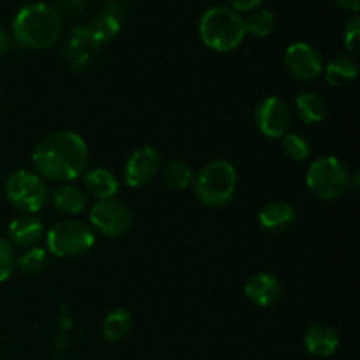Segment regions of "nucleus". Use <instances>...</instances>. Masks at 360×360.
<instances>
[{
    "label": "nucleus",
    "instance_id": "f257e3e1",
    "mask_svg": "<svg viewBox=\"0 0 360 360\" xmlns=\"http://www.w3.org/2000/svg\"><path fill=\"white\" fill-rule=\"evenodd\" d=\"M90 153L83 137L70 130L46 136L32 153V164L42 179L69 183L88 167Z\"/></svg>",
    "mask_w": 360,
    "mask_h": 360
},
{
    "label": "nucleus",
    "instance_id": "f03ea898",
    "mask_svg": "<svg viewBox=\"0 0 360 360\" xmlns=\"http://www.w3.org/2000/svg\"><path fill=\"white\" fill-rule=\"evenodd\" d=\"M63 32V20L55 7L42 2L21 7L13 20V37L23 48L46 49L55 44Z\"/></svg>",
    "mask_w": 360,
    "mask_h": 360
},
{
    "label": "nucleus",
    "instance_id": "7ed1b4c3",
    "mask_svg": "<svg viewBox=\"0 0 360 360\" xmlns=\"http://www.w3.org/2000/svg\"><path fill=\"white\" fill-rule=\"evenodd\" d=\"M245 35V20L231 7L214 6L200 16L199 37L213 51H234Z\"/></svg>",
    "mask_w": 360,
    "mask_h": 360
},
{
    "label": "nucleus",
    "instance_id": "20e7f679",
    "mask_svg": "<svg viewBox=\"0 0 360 360\" xmlns=\"http://www.w3.org/2000/svg\"><path fill=\"white\" fill-rule=\"evenodd\" d=\"M193 192L199 202L207 207H224L234 197L238 188V172L227 160L210 162L193 176Z\"/></svg>",
    "mask_w": 360,
    "mask_h": 360
},
{
    "label": "nucleus",
    "instance_id": "39448f33",
    "mask_svg": "<svg viewBox=\"0 0 360 360\" xmlns=\"http://www.w3.org/2000/svg\"><path fill=\"white\" fill-rule=\"evenodd\" d=\"M352 176L347 165L336 157H322L309 165L306 186L320 200H336L350 188Z\"/></svg>",
    "mask_w": 360,
    "mask_h": 360
},
{
    "label": "nucleus",
    "instance_id": "423d86ee",
    "mask_svg": "<svg viewBox=\"0 0 360 360\" xmlns=\"http://www.w3.org/2000/svg\"><path fill=\"white\" fill-rule=\"evenodd\" d=\"M95 245V232L90 225L77 220H63L53 225L46 234V250L58 259L84 255Z\"/></svg>",
    "mask_w": 360,
    "mask_h": 360
},
{
    "label": "nucleus",
    "instance_id": "0eeeda50",
    "mask_svg": "<svg viewBox=\"0 0 360 360\" xmlns=\"http://www.w3.org/2000/svg\"><path fill=\"white\" fill-rule=\"evenodd\" d=\"M6 197L21 214H35L48 204L49 188L37 172L20 169L7 178Z\"/></svg>",
    "mask_w": 360,
    "mask_h": 360
},
{
    "label": "nucleus",
    "instance_id": "6e6552de",
    "mask_svg": "<svg viewBox=\"0 0 360 360\" xmlns=\"http://www.w3.org/2000/svg\"><path fill=\"white\" fill-rule=\"evenodd\" d=\"M90 225L101 234L118 238L127 234L132 227V214L125 204L115 199L97 200L90 210Z\"/></svg>",
    "mask_w": 360,
    "mask_h": 360
},
{
    "label": "nucleus",
    "instance_id": "1a4fd4ad",
    "mask_svg": "<svg viewBox=\"0 0 360 360\" xmlns=\"http://www.w3.org/2000/svg\"><path fill=\"white\" fill-rule=\"evenodd\" d=\"M285 69L299 81H315L323 74V60L309 42H294L285 49Z\"/></svg>",
    "mask_w": 360,
    "mask_h": 360
},
{
    "label": "nucleus",
    "instance_id": "9d476101",
    "mask_svg": "<svg viewBox=\"0 0 360 360\" xmlns=\"http://www.w3.org/2000/svg\"><path fill=\"white\" fill-rule=\"evenodd\" d=\"M255 122L260 132L269 139H281L287 132H290L292 112L287 102L280 97L264 98L255 112Z\"/></svg>",
    "mask_w": 360,
    "mask_h": 360
},
{
    "label": "nucleus",
    "instance_id": "9b49d317",
    "mask_svg": "<svg viewBox=\"0 0 360 360\" xmlns=\"http://www.w3.org/2000/svg\"><path fill=\"white\" fill-rule=\"evenodd\" d=\"M160 167L162 158L155 148H137L127 160L123 178H125L127 185L132 186V188H143L157 178Z\"/></svg>",
    "mask_w": 360,
    "mask_h": 360
},
{
    "label": "nucleus",
    "instance_id": "f8f14e48",
    "mask_svg": "<svg viewBox=\"0 0 360 360\" xmlns=\"http://www.w3.org/2000/svg\"><path fill=\"white\" fill-rule=\"evenodd\" d=\"M280 280L271 273H255L245 285V295L259 308H269L281 297Z\"/></svg>",
    "mask_w": 360,
    "mask_h": 360
},
{
    "label": "nucleus",
    "instance_id": "ddd939ff",
    "mask_svg": "<svg viewBox=\"0 0 360 360\" xmlns=\"http://www.w3.org/2000/svg\"><path fill=\"white\" fill-rule=\"evenodd\" d=\"M297 214L292 204L285 200H273L266 204L259 213V224L264 231L273 232V234H283L294 227Z\"/></svg>",
    "mask_w": 360,
    "mask_h": 360
},
{
    "label": "nucleus",
    "instance_id": "4468645a",
    "mask_svg": "<svg viewBox=\"0 0 360 360\" xmlns=\"http://www.w3.org/2000/svg\"><path fill=\"white\" fill-rule=\"evenodd\" d=\"M44 234V225L34 214H21L9 224V241L21 248L37 246Z\"/></svg>",
    "mask_w": 360,
    "mask_h": 360
},
{
    "label": "nucleus",
    "instance_id": "2eb2a0df",
    "mask_svg": "<svg viewBox=\"0 0 360 360\" xmlns=\"http://www.w3.org/2000/svg\"><path fill=\"white\" fill-rule=\"evenodd\" d=\"M304 347L315 357H330L340 347V336L327 323H315L306 333Z\"/></svg>",
    "mask_w": 360,
    "mask_h": 360
},
{
    "label": "nucleus",
    "instance_id": "dca6fc26",
    "mask_svg": "<svg viewBox=\"0 0 360 360\" xmlns=\"http://www.w3.org/2000/svg\"><path fill=\"white\" fill-rule=\"evenodd\" d=\"M295 111H297L299 118L308 125H316L322 123L327 118L329 112V105H327L326 98L322 95L315 94V91H302L295 97Z\"/></svg>",
    "mask_w": 360,
    "mask_h": 360
},
{
    "label": "nucleus",
    "instance_id": "f3484780",
    "mask_svg": "<svg viewBox=\"0 0 360 360\" xmlns=\"http://www.w3.org/2000/svg\"><path fill=\"white\" fill-rule=\"evenodd\" d=\"M84 188L97 200H108L115 199V195L118 193L120 183L118 178L111 171L97 167L88 172L86 178H84Z\"/></svg>",
    "mask_w": 360,
    "mask_h": 360
},
{
    "label": "nucleus",
    "instance_id": "a211bd4d",
    "mask_svg": "<svg viewBox=\"0 0 360 360\" xmlns=\"http://www.w3.org/2000/svg\"><path fill=\"white\" fill-rule=\"evenodd\" d=\"M53 206L58 213L79 214L86 207V193L72 183H65L53 193Z\"/></svg>",
    "mask_w": 360,
    "mask_h": 360
},
{
    "label": "nucleus",
    "instance_id": "6ab92c4d",
    "mask_svg": "<svg viewBox=\"0 0 360 360\" xmlns=\"http://www.w3.org/2000/svg\"><path fill=\"white\" fill-rule=\"evenodd\" d=\"M359 74V65L352 56H338L333 62L323 65V76L327 83L333 86H347L352 81H355Z\"/></svg>",
    "mask_w": 360,
    "mask_h": 360
},
{
    "label": "nucleus",
    "instance_id": "aec40b11",
    "mask_svg": "<svg viewBox=\"0 0 360 360\" xmlns=\"http://www.w3.org/2000/svg\"><path fill=\"white\" fill-rule=\"evenodd\" d=\"M245 20V30L246 34L253 35V37H269L273 34L274 27H276V16L271 9H264V7H257V9L250 11V14Z\"/></svg>",
    "mask_w": 360,
    "mask_h": 360
},
{
    "label": "nucleus",
    "instance_id": "412c9836",
    "mask_svg": "<svg viewBox=\"0 0 360 360\" xmlns=\"http://www.w3.org/2000/svg\"><path fill=\"white\" fill-rule=\"evenodd\" d=\"M132 327V315L127 309H115L105 316L102 323V334L109 341H120L129 334Z\"/></svg>",
    "mask_w": 360,
    "mask_h": 360
},
{
    "label": "nucleus",
    "instance_id": "4be33fe9",
    "mask_svg": "<svg viewBox=\"0 0 360 360\" xmlns=\"http://www.w3.org/2000/svg\"><path fill=\"white\" fill-rule=\"evenodd\" d=\"M162 179L172 190H185L193 183V172L183 162H171L162 171Z\"/></svg>",
    "mask_w": 360,
    "mask_h": 360
},
{
    "label": "nucleus",
    "instance_id": "5701e85b",
    "mask_svg": "<svg viewBox=\"0 0 360 360\" xmlns=\"http://www.w3.org/2000/svg\"><path fill=\"white\" fill-rule=\"evenodd\" d=\"M49 253L46 248L34 246L28 248L27 252L16 257V267H20L25 274H39L48 267Z\"/></svg>",
    "mask_w": 360,
    "mask_h": 360
},
{
    "label": "nucleus",
    "instance_id": "b1692460",
    "mask_svg": "<svg viewBox=\"0 0 360 360\" xmlns=\"http://www.w3.org/2000/svg\"><path fill=\"white\" fill-rule=\"evenodd\" d=\"M281 148L283 153L294 162H304L311 155V144L308 137L299 132H287L281 137Z\"/></svg>",
    "mask_w": 360,
    "mask_h": 360
},
{
    "label": "nucleus",
    "instance_id": "393cba45",
    "mask_svg": "<svg viewBox=\"0 0 360 360\" xmlns=\"http://www.w3.org/2000/svg\"><path fill=\"white\" fill-rule=\"evenodd\" d=\"M16 269V253L9 239L0 238V283L9 280Z\"/></svg>",
    "mask_w": 360,
    "mask_h": 360
},
{
    "label": "nucleus",
    "instance_id": "a878e982",
    "mask_svg": "<svg viewBox=\"0 0 360 360\" xmlns=\"http://www.w3.org/2000/svg\"><path fill=\"white\" fill-rule=\"evenodd\" d=\"M345 46H347L350 55H357L359 44H360V16L354 14L350 20L345 25V34H343Z\"/></svg>",
    "mask_w": 360,
    "mask_h": 360
},
{
    "label": "nucleus",
    "instance_id": "bb28decb",
    "mask_svg": "<svg viewBox=\"0 0 360 360\" xmlns=\"http://www.w3.org/2000/svg\"><path fill=\"white\" fill-rule=\"evenodd\" d=\"M229 2H231V9H234L236 13H250L257 9L262 0H229Z\"/></svg>",
    "mask_w": 360,
    "mask_h": 360
},
{
    "label": "nucleus",
    "instance_id": "cd10ccee",
    "mask_svg": "<svg viewBox=\"0 0 360 360\" xmlns=\"http://www.w3.org/2000/svg\"><path fill=\"white\" fill-rule=\"evenodd\" d=\"M333 2L334 6L343 11H348V13L357 14L360 9V0H333Z\"/></svg>",
    "mask_w": 360,
    "mask_h": 360
},
{
    "label": "nucleus",
    "instance_id": "c85d7f7f",
    "mask_svg": "<svg viewBox=\"0 0 360 360\" xmlns=\"http://www.w3.org/2000/svg\"><path fill=\"white\" fill-rule=\"evenodd\" d=\"M11 48V35L7 34L6 28L0 27V56L6 55Z\"/></svg>",
    "mask_w": 360,
    "mask_h": 360
}]
</instances>
